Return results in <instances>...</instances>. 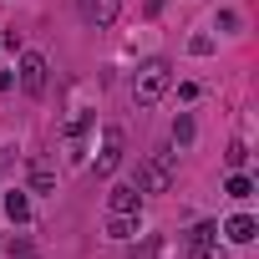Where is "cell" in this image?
I'll list each match as a JSON object with an SVG mask.
<instances>
[{
    "label": "cell",
    "instance_id": "cell-8",
    "mask_svg": "<svg viewBox=\"0 0 259 259\" xmlns=\"http://www.w3.org/2000/svg\"><path fill=\"white\" fill-rule=\"evenodd\" d=\"M107 239H117V244L138 239V213H107Z\"/></svg>",
    "mask_w": 259,
    "mask_h": 259
},
{
    "label": "cell",
    "instance_id": "cell-9",
    "mask_svg": "<svg viewBox=\"0 0 259 259\" xmlns=\"http://www.w3.org/2000/svg\"><path fill=\"white\" fill-rule=\"evenodd\" d=\"M6 219L11 224H31V193L26 188H11L6 193Z\"/></svg>",
    "mask_w": 259,
    "mask_h": 259
},
{
    "label": "cell",
    "instance_id": "cell-10",
    "mask_svg": "<svg viewBox=\"0 0 259 259\" xmlns=\"http://www.w3.org/2000/svg\"><path fill=\"white\" fill-rule=\"evenodd\" d=\"M254 234H259V224H254L249 213H234V219L224 224V239H229V244H249Z\"/></svg>",
    "mask_w": 259,
    "mask_h": 259
},
{
    "label": "cell",
    "instance_id": "cell-19",
    "mask_svg": "<svg viewBox=\"0 0 259 259\" xmlns=\"http://www.w3.org/2000/svg\"><path fill=\"white\" fill-rule=\"evenodd\" d=\"M153 254H158V234H148V244H143V249H133V259H153Z\"/></svg>",
    "mask_w": 259,
    "mask_h": 259
},
{
    "label": "cell",
    "instance_id": "cell-22",
    "mask_svg": "<svg viewBox=\"0 0 259 259\" xmlns=\"http://www.w3.org/2000/svg\"><path fill=\"white\" fill-rule=\"evenodd\" d=\"M11 87H16V76H11V71H0V92H11Z\"/></svg>",
    "mask_w": 259,
    "mask_h": 259
},
{
    "label": "cell",
    "instance_id": "cell-11",
    "mask_svg": "<svg viewBox=\"0 0 259 259\" xmlns=\"http://www.w3.org/2000/svg\"><path fill=\"white\" fill-rule=\"evenodd\" d=\"M193 138H198L193 117H188V112H178V117H173V148H193Z\"/></svg>",
    "mask_w": 259,
    "mask_h": 259
},
{
    "label": "cell",
    "instance_id": "cell-16",
    "mask_svg": "<svg viewBox=\"0 0 259 259\" xmlns=\"http://www.w3.org/2000/svg\"><path fill=\"white\" fill-rule=\"evenodd\" d=\"M224 163H229V168H244V163H249V148H244V143H234V148L224 153Z\"/></svg>",
    "mask_w": 259,
    "mask_h": 259
},
{
    "label": "cell",
    "instance_id": "cell-23",
    "mask_svg": "<svg viewBox=\"0 0 259 259\" xmlns=\"http://www.w3.org/2000/svg\"><path fill=\"white\" fill-rule=\"evenodd\" d=\"M21 259H36V254H21Z\"/></svg>",
    "mask_w": 259,
    "mask_h": 259
},
{
    "label": "cell",
    "instance_id": "cell-2",
    "mask_svg": "<svg viewBox=\"0 0 259 259\" xmlns=\"http://www.w3.org/2000/svg\"><path fill=\"white\" fill-rule=\"evenodd\" d=\"M168 92H173V66H168V61L138 66V76H133V102H138V107H158Z\"/></svg>",
    "mask_w": 259,
    "mask_h": 259
},
{
    "label": "cell",
    "instance_id": "cell-15",
    "mask_svg": "<svg viewBox=\"0 0 259 259\" xmlns=\"http://www.w3.org/2000/svg\"><path fill=\"white\" fill-rule=\"evenodd\" d=\"M188 259H229V254H224V244L213 239V244H203V249H188Z\"/></svg>",
    "mask_w": 259,
    "mask_h": 259
},
{
    "label": "cell",
    "instance_id": "cell-4",
    "mask_svg": "<svg viewBox=\"0 0 259 259\" xmlns=\"http://www.w3.org/2000/svg\"><path fill=\"white\" fill-rule=\"evenodd\" d=\"M117 163H122V127H107V133H102V148H97V158H92V173L107 178V173H117Z\"/></svg>",
    "mask_w": 259,
    "mask_h": 259
},
{
    "label": "cell",
    "instance_id": "cell-6",
    "mask_svg": "<svg viewBox=\"0 0 259 259\" xmlns=\"http://www.w3.org/2000/svg\"><path fill=\"white\" fill-rule=\"evenodd\" d=\"M26 193H56V168H51L41 153L26 163Z\"/></svg>",
    "mask_w": 259,
    "mask_h": 259
},
{
    "label": "cell",
    "instance_id": "cell-20",
    "mask_svg": "<svg viewBox=\"0 0 259 259\" xmlns=\"http://www.w3.org/2000/svg\"><path fill=\"white\" fill-rule=\"evenodd\" d=\"M219 31H239V16L234 11H219Z\"/></svg>",
    "mask_w": 259,
    "mask_h": 259
},
{
    "label": "cell",
    "instance_id": "cell-17",
    "mask_svg": "<svg viewBox=\"0 0 259 259\" xmlns=\"http://www.w3.org/2000/svg\"><path fill=\"white\" fill-rule=\"evenodd\" d=\"M6 249H11V259H21V254H31V234H11V244H6Z\"/></svg>",
    "mask_w": 259,
    "mask_h": 259
},
{
    "label": "cell",
    "instance_id": "cell-14",
    "mask_svg": "<svg viewBox=\"0 0 259 259\" xmlns=\"http://www.w3.org/2000/svg\"><path fill=\"white\" fill-rule=\"evenodd\" d=\"M92 122H97L92 112H76V117H66V127H61V133H66V143H76V138H87V133H92Z\"/></svg>",
    "mask_w": 259,
    "mask_h": 259
},
{
    "label": "cell",
    "instance_id": "cell-5",
    "mask_svg": "<svg viewBox=\"0 0 259 259\" xmlns=\"http://www.w3.org/2000/svg\"><path fill=\"white\" fill-rule=\"evenodd\" d=\"M76 6H81V21L97 26V31L117 26V16H122V0H76Z\"/></svg>",
    "mask_w": 259,
    "mask_h": 259
},
{
    "label": "cell",
    "instance_id": "cell-13",
    "mask_svg": "<svg viewBox=\"0 0 259 259\" xmlns=\"http://www.w3.org/2000/svg\"><path fill=\"white\" fill-rule=\"evenodd\" d=\"M213 239H219V224H193V229L183 234L188 249H203V244H213Z\"/></svg>",
    "mask_w": 259,
    "mask_h": 259
},
{
    "label": "cell",
    "instance_id": "cell-12",
    "mask_svg": "<svg viewBox=\"0 0 259 259\" xmlns=\"http://www.w3.org/2000/svg\"><path fill=\"white\" fill-rule=\"evenodd\" d=\"M224 193H229V198H249V193H254V178H249L244 168H234L229 183H224Z\"/></svg>",
    "mask_w": 259,
    "mask_h": 259
},
{
    "label": "cell",
    "instance_id": "cell-18",
    "mask_svg": "<svg viewBox=\"0 0 259 259\" xmlns=\"http://www.w3.org/2000/svg\"><path fill=\"white\" fill-rule=\"evenodd\" d=\"M188 51H193V56H208V51H213V36H193Z\"/></svg>",
    "mask_w": 259,
    "mask_h": 259
},
{
    "label": "cell",
    "instance_id": "cell-7",
    "mask_svg": "<svg viewBox=\"0 0 259 259\" xmlns=\"http://www.w3.org/2000/svg\"><path fill=\"white\" fill-rule=\"evenodd\" d=\"M143 208V193L133 188V183H117L112 193H107V213H138Z\"/></svg>",
    "mask_w": 259,
    "mask_h": 259
},
{
    "label": "cell",
    "instance_id": "cell-1",
    "mask_svg": "<svg viewBox=\"0 0 259 259\" xmlns=\"http://www.w3.org/2000/svg\"><path fill=\"white\" fill-rule=\"evenodd\" d=\"M173 178H178V153L173 148H158V153H148L143 163H138V193H168L173 188Z\"/></svg>",
    "mask_w": 259,
    "mask_h": 259
},
{
    "label": "cell",
    "instance_id": "cell-3",
    "mask_svg": "<svg viewBox=\"0 0 259 259\" xmlns=\"http://www.w3.org/2000/svg\"><path fill=\"white\" fill-rule=\"evenodd\" d=\"M16 81H21L26 97H46V87H51V61H46L41 51H21V71H16Z\"/></svg>",
    "mask_w": 259,
    "mask_h": 259
},
{
    "label": "cell",
    "instance_id": "cell-21",
    "mask_svg": "<svg viewBox=\"0 0 259 259\" xmlns=\"http://www.w3.org/2000/svg\"><path fill=\"white\" fill-rule=\"evenodd\" d=\"M163 6H168V0H148L143 11H148V16H163Z\"/></svg>",
    "mask_w": 259,
    "mask_h": 259
}]
</instances>
